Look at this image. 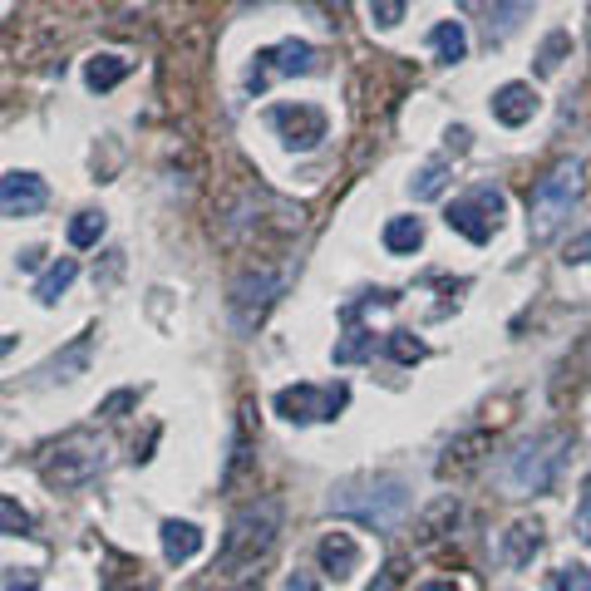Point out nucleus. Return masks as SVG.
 Listing matches in <instances>:
<instances>
[{"mask_svg": "<svg viewBox=\"0 0 591 591\" xmlns=\"http://www.w3.org/2000/svg\"><path fill=\"white\" fill-rule=\"evenodd\" d=\"M11 345H15V341H11V335H0V355H5V350H11Z\"/></svg>", "mask_w": 591, "mask_h": 591, "instance_id": "39", "label": "nucleus"}, {"mask_svg": "<svg viewBox=\"0 0 591 591\" xmlns=\"http://www.w3.org/2000/svg\"><path fill=\"white\" fill-rule=\"evenodd\" d=\"M463 5H478V0H463Z\"/></svg>", "mask_w": 591, "mask_h": 591, "instance_id": "40", "label": "nucleus"}, {"mask_svg": "<svg viewBox=\"0 0 591 591\" xmlns=\"http://www.w3.org/2000/svg\"><path fill=\"white\" fill-rule=\"evenodd\" d=\"M552 591H591V571H587V567H562V571H552Z\"/></svg>", "mask_w": 591, "mask_h": 591, "instance_id": "28", "label": "nucleus"}, {"mask_svg": "<svg viewBox=\"0 0 591 591\" xmlns=\"http://www.w3.org/2000/svg\"><path fill=\"white\" fill-rule=\"evenodd\" d=\"M158 538H163V557H168L172 567H178V562H193L197 552H203V527L183 523V517H163Z\"/></svg>", "mask_w": 591, "mask_h": 591, "instance_id": "13", "label": "nucleus"}, {"mask_svg": "<svg viewBox=\"0 0 591 591\" xmlns=\"http://www.w3.org/2000/svg\"><path fill=\"white\" fill-rule=\"evenodd\" d=\"M488 108H493L498 124H508V129H523L527 118L538 114V89L523 85V79H513V85L493 89V99H488Z\"/></svg>", "mask_w": 591, "mask_h": 591, "instance_id": "11", "label": "nucleus"}, {"mask_svg": "<svg viewBox=\"0 0 591 591\" xmlns=\"http://www.w3.org/2000/svg\"><path fill=\"white\" fill-rule=\"evenodd\" d=\"M325 513L335 517H355V523L389 532L399 527V517L409 513V484L399 473H370V478H350V484L331 488L325 498Z\"/></svg>", "mask_w": 591, "mask_h": 591, "instance_id": "1", "label": "nucleus"}, {"mask_svg": "<svg viewBox=\"0 0 591 591\" xmlns=\"http://www.w3.org/2000/svg\"><path fill=\"white\" fill-rule=\"evenodd\" d=\"M577 538L591 548V473L581 478V498H577Z\"/></svg>", "mask_w": 591, "mask_h": 591, "instance_id": "29", "label": "nucleus"}, {"mask_svg": "<svg viewBox=\"0 0 591 591\" xmlns=\"http://www.w3.org/2000/svg\"><path fill=\"white\" fill-rule=\"evenodd\" d=\"M89 360V335H75V345H69L65 355H54L50 365H44V375L50 380H75V370H85Z\"/></svg>", "mask_w": 591, "mask_h": 591, "instance_id": "21", "label": "nucleus"}, {"mask_svg": "<svg viewBox=\"0 0 591 591\" xmlns=\"http://www.w3.org/2000/svg\"><path fill=\"white\" fill-rule=\"evenodd\" d=\"M414 591H453V581H444V577H434V581H424V587H414Z\"/></svg>", "mask_w": 591, "mask_h": 591, "instance_id": "38", "label": "nucleus"}, {"mask_svg": "<svg viewBox=\"0 0 591 591\" xmlns=\"http://www.w3.org/2000/svg\"><path fill=\"white\" fill-rule=\"evenodd\" d=\"M473 197H478V203H484L488 207V213H493V217H503V207H508V197L503 193H498V188H473Z\"/></svg>", "mask_w": 591, "mask_h": 591, "instance_id": "33", "label": "nucleus"}, {"mask_svg": "<svg viewBox=\"0 0 591 591\" xmlns=\"http://www.w3.org/2000/svg\"><path fill=\"white\" fill-rule=\"evenodd\" d=\"M30 527H35V517L15 498L0 493V538H30Z\"/></svg>", "mask_w": 591, "mask_h": 591, "instance_id": "22", "label": "nucleus"}, {"mask_svg": "<svg viewBox=\"0 0 591 591\" xmlns=\"http://www.w3.org/2000/svg\"><path fill=\"white\" fill-rule=\"evenodd\" d=\"M108 232V217L104 213H94V207H85V213H75L69 217V247H99V236Z\"/></svg>", "mask_w": 591, "mask_h": 591, "instance_id": "20", "label": "nucleus"}, {"mask_svg": "<svg viewBox=\"0 0 591 591\" xmlns=\"http://www.w3.org/2000/svg\"><path fill=\"white\" fill-rule=\"evenodd\" d=\"M124 75H129V60H118V54H94V60L85 65V85L99 89V94H104V89H114Z\"/></svg>", "mask_w": 591, "mask_h": 591, "instance_id": "19", "label": "nucleus"}, {"mask_svg": "<svg viewBox=\"0 0 591 591\" xmlns=\"http://www.w3.org/2000/svg\"><path fill=\"white\" fill-rule=\"evenodd\" d=\"M444 222H449V227H453V232H459V236H468V242H478V247H484L488 236H493L498 217L488 213V207H484V203H478V197L468 193V197H459V203H453L449 213H444Z\"/></svg>", "mask_w": 591, "mask_h": 591, "instance_id": "12", "label": "nucleus"}, {"mask_svg": "<svg viewBox=\"0 0 591 591\" xmlns=\"http://www.w3.org/2000/svg\"><path fill=\"white\" fill-rule=\"evenodd\" d=\"M139 404V389H118V395H108L104 404H99V414L104 420H124V409H133Z\"/></svg>", "mask_w": 591, "mask_h": 591, "instance_id": "31", "label": "nucleus"}, {"mask_svg": "<svg viewBox=\"0 0 591 591\" xmlns=\"http://www.w3.org/2000/svg\"><path fill=\"white\" fill-rule=\"evenodd\" d=\"M449 149H453V153L468 149V129H463V124H459V129H449Z\"/></svg>", "mask_w": 591, "mask_h": 591, "instance_id": "36", "label": "nucleus"}, {"mask_svg": "<svg viewBox=\"0 0 591 591\" xmlns=\"http://www.w3.org/2000/svg\"><path fill=\"white\" fill-rule=\"evenodd\" d=\"M429 50L439 54V65H459L463 54H468V30H463V21H439L434 25Z\"/></svg>", "mask_w": 591, "mask_h": 591, "instance_id": "15", "label": "nucleus"}, {"mask_svg": "<svg viewBox=\"0 0 591 591\" xmlns=\"http://www.w3.org/2000/svg\"><path fill=\"white\" fill-rule=\"evenodd\" d=\"M11 591H40V577H35V571H25V581L15 577V581H11Z\"/></svg>", "mask_w": 591, "mask_h": 591, "instance_id": "37", "label": "nucleus"}, {"mask_svg": "<svg viewBox=\"0 0 591 591\" xmlns=\"http://www.w3.org/2000/svg\"><path fill=\"white\" fill-rule=\"evenodd\" d=\"M277 532H281V498H252L247 508H236L232 523H227L217 571H222V577L252 571L271 548H277Z\"/></svg>", "mask_w": 591, "mask_h": 591, "instance_id": "2", "label": "nucleus"}, {"mask_svg": "<svg viewBox=\"0 0 591 591\" xmlns=\"http://www.w3.org/2000/svg\"><path fill=\"white\" fill-rule=\"evenodd\" d=\"M562 261H567V267H587V261H591V227H587V232H577L567 247H562Z\"/></svg>", "mask_w": 591, "mask_h": 591, "instance_id": "30", "label": "nucleus"}, {"mask_svg": "<svg viewBox=\"0 0 591 591\" xmlns=\"http://www.w3.org/2000/svg\"><path fill=\"white\" fill-rule=\"evenodd\" d=\"M281 291V271H242V277L232 281V316L236 325H257L261 316H267V306L277 301Z\"/></svg>", "mask_w": 591, "mask_h": 591, "instance_id": "9", "label": "nucleus"}, {"mask_svg": "<svg viewBox=\"0 0 591 591\" xmlns=\"http://www.w3.org/2000/svg\"><path fill=\"white\" fill-rule=\"evenodd\" d=\"M104 459H108V444L99 439V434L79 429L40 453V478L50 488H60V493H69V488H85L89 478L104 468Z\"/></svg>", "mask_w": 591, "mask_h": 591, "instance_id": "5", "label": "nucleus"}, {"mask_svg": "<svg viewBox=\"0 0 591 591\" xmlns=\"http://www.w3.org/2000/svg\"><path fill=\"white\" fill-rule=\"evenodd\" d=\"M15 261H21V271H35V267H40V261H44V252H40V247H25Z\"/></svg>", "mask_w": 591, "mask_h": 591, "instance_id": "35", "label": "nucleus"}, {"mask_svg": "<svg viewBox=\"0 0 591 591\" xmlns=\"http://www.w3.org/2000/svg\"><path fill=\"white\" fill-rule=\"evenodd\" d=\"M523 11H527V0H503V5H498V25H488V40H503V35H513L517 21H523Z\"/></svg>", "mask_w": 591, "mask_h": 591, "instance_id": "26", "label": "nucleus"}, {"mask_svg": "<svg viewBox=\"0 0 591 591\" xmlns=\"http://www.w3.org/2000/svg\"><path fill=\"white\" fill-rule=\"evenodd\" d=\"M567 434L552 429V434H532L523 439L503 463V488L513 498H532V493H548L557 484V468H562V449H567Z\"/></svg>", "mask_w": 591, "mask_h": 591, "instance_id": "3", "label": "nucleus"}, {"mask_svg": "<svg viewBox=\"0 0 591 591\" xmlns=\"http://www.w3.org/2000/svg\"><path fill=\"white\" fill-rule=\"evenodd\" d=\"M538 548H542V527L538 523H513L503 532V552H508L513 567H527V562L538 557Z\"/></svg>", "mask_w": 591, "mask_h": 591, "instance_id": "17", "label": "nucleus"}, {"mask_svg": "<svg viewBox=\"0 0 591 591\" xmlns=\"http://www.w3.org/2000/svg\"><path fill=\"white\" fill-rule=\"evenodd\" d=\"M316 557H321V571L325 577H350L355 567H360V548H355L350 532H325L321 548H316Z\"/></svg>", "mask_w": 591, "mask_h": 591, "instance_id": "14", "label": "nucleus"}, {"mask_svg": "<svg viewBox=\"0 0 591 591\" xmlns=\"http://www.w3.org/2000/svg\"><path fill=\"white\" fill-rule=\"evenodd\" d=\"M444 183H449V168L444 163H424L420 172H414V183H409V193L420 197V203H429V197L444 193Z\"/></svg>", "mask_w": 591, "mask_h": 591, "instance_id": "23", "label": "nucleus"}, {"mask_svg": "<svg viewBox=\"0 0 591 591\" xmlns=\"http://www.w3.org/2000/svg\"><path fill=\"white\" fill-rule=\"evenodd\" d=\"M350 399L345 385H286L277 389V414L286 424H316V420H335Z\"/></svg>", "mask_w": 591, "mask_h": 591, "instance_id": "6", "label": "nucleus"}, {"mask_svg": "<svg viewBox=\"0 0 591 591\" xmlns=\"http://www.w3.org/2000/svg\"><path fill=\"white\" fill-rule=\"evenodd\" d=\"M571 50V35L567 30H552L548 40H542V50H538V75H557L562 69V54Z\"/></svg>", "mask_w": 591, "mask_h": 591, "instance_id": "24", "label": "nucleus"}, {"mask_svg": "<svg viewBox=\"0 0 591 591\" xmlns=\"http://www.w3.org/2000/svg\"><path fill=\"white\" fill-rule=\"evenodd\" d=\"M316 69V50L306 40H281V44H271V50H261L257 54V65L247 69V89H267L277 75H311Z\"/></svg>", "mask_w": 591, "mask_h": 591, "instance_id": "8", "label": "nucleus"}, {"mask_svg": "<svg viewBox=\"0 0 591 591\" xmlns=\"http://www.w3.org/2000/svg\"><path fill=\"white\" fill-rule=\"evenodd\" d=\"M75 277H79V261H75V257H60L40 281H35V301H40V306H54L69 286H75Z\"/></svg>", "mask_w": 591, "mask_h": 591, "instance_id": "16", "label": "nucleus"}, {"mask_svg": "<svg viewBox=\"0 0 591 591\" xmlns=\"http://www.w3.org/2000/svg\"><path fill=\"white\" fill-rule=\"evenodd\" d=\"M424 247V222L420 217H389L385 222V252L395 257H409V252Z\"/></svg>", "mask_w": 591, "mask_h": 591, "instance_id": "18", "label": "nucleus"}, {"mask_svg": "<svg viewBox=\"0 0 591 591\" xmlns=\"http://www.w3.org/2000/svg\"><path fill=\"white\" fill-rule=\"evenodd\" d=\"M281 591H321V581H316L311 571H291L286 587H281Z\"/></svg>", "mask_w": 591, "mask_h": 591, "instance_id": "34", "label": "nucleus"}, {"mask_svg": "<svg viewBox=\"0 0 591 591\" xmlns=\"http://www.w3.org/2000/svg\"><path fill=\"white\" fill-rule=\"evenodd\" d=\"M44 197H50V188H44L40 172H5L0 178V213L30 217L44 207Z\"/></svg>", "mask_w": 591, "mask_h": 591, "instance_id": "10", "label": "nucleus"}, {"mask_svg": "<svg viewBox=\"0 0 591 591\" xmlns=\"http://www.w3.org/2000/svg\"><path fill=\"white\" fill-rule=\"evenodd\" d=\"M399 581H404V567H399V562H389V567L380 571V577L370 581L365 591H399Z\"/></svg>", "mask_w": 591, "mask_h": 591, "instance_id": "32", "label": "nucleus"}, {"mask_svg": "<svg viewBox=\"0 0 591 591\" xmlns=\"http://www.w3.org/2000/svg\"><path fill=\"white\" fill-rule=\"evenodd\" d=\"M267 124L281 133V143L291 153H311L325 139V108H316V104H271Z\"/></svg>", "mask_w": 591, "mask_h": 591, "instance_id": "7", "label": "nucleus"}, {"mask_svg": "<svg viewBox=\"0 0 591 591\" xmlns=\"http://www.w3.org/2000/svg\"><path fill=\"white\" fill-rule=\"evenodd\" d=\"M577 197H581V163L577 158L557 163L548 178H538L532 197H527V232H532V242H548V236L571 217Z\"/></svg>", "mask_w": 591, "mask_h": 591, "instance_id": "4", "label": "nucleus"}, {"mask_svg": "<svg viewBox=\"0 0 591 591\" xmlns=\"http://www.w3.org/2000/svg\"><path fill=\"white\" fill-rule=\"evenodd\" d=\"M370 21H375L380 30H395V25L404 21V0H370Z\"/></svg>", "mask_w": 591, "mask_h": 591, "instance_id": "27", "label": "nucleus"}, {"mask_svg": "<svg viewBox=\"0 0 591 591\" xmlns=\"http://www.w3.org/2000/svg\"><path fill=\"white\" fill-rule=\"evenodd\" d=\"M389 355H395L399 365H420V360H424V341H414L409 331H389Z\"/></svg>", "mask_w": 591, "mask_h": 591, "instance_id": "25", "label": "nucleus"}]
</instances>
